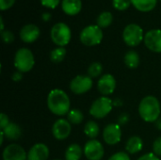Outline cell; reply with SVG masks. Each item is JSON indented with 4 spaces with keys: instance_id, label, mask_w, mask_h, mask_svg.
I'll return each instance as SVG.
<instances>
[{
    "instance_id": "obj_1",
    "label": "cell",
    "mask_w": 161,
    "mask_h": 160,
    "mask_svg": "<svg viewBox=\"0 0 161 160\" xmlns=\"http://www.w3.org/2000/svg\"><path fill=\"white\" fill-rule=\"evenodd\" d=\"M70 99L68 94L60 90H52L47 96V107L49 110L57 116L67 115L70 111Z\"/></svg>"
},
{
    "instance_id": "obj_2",
    "label": "cell",
    "mask_w": 161,
    "mask_h": 160,
    "mask_svg": "<svg viewBox=\"0 0 161 160\" xmlns=\"http://www.w3.org/2000/svg\"><path fill=\"white\" fill-rule=\"evenodd\" d=\"M161 107L157 97L145 96L139 105V114L146 123H156L159 119Z\"/></svg>"
},
{
    "instance_id": "obj_3",
    "label": "cell",
    "mask_w": 161,
    "mask_h": 160,
    "mask_svg": "<svg viewBox=\"0 0 161 160\" xmlns=\"http://www.w3.org/2000/svg\"><path fill=\"white\" fill-rule=\"evenodd\" d=\"M35 58L28 48H20L14 56V66L18 72L27 73L32 70Z\"/></svg>"
},
{
    "instance_id": "obj_4",
    "label": "cell",
    "mask_w": 161,
    "mask_h": 160,
    "mask_svg": "<svg viewBox=\"0 0 161 160\" xmlns=\"http://www.w3.org/2000/svg\"><path fill=\"white\" fill-rule=\"evenodd\" d=\"M52 41L58 47H64L67 45L72 38V32L70 27L64 23L56 24L50 32Z\"/></svg>"
},
{
    "instance_id": "obj_5",
    "label": "cell",
    "mask_w": 161,
    "mask_h": 160,
    "mask_svg": "<svg viewBox=\"0 0 161 160\" xmlns=\"http://www.w3.org/2000/svg\"><path fill=\"white\" fill-rule=\"evenodd\" d=\"M80 41L86 46H94L103 40L102 28L97 25H91L83 28L80 33Z\"/></svg>"
},
{
    "instance_id": "obj_6",
    "label": "cell",
    "mask_w": 161,
    "mask_h": 160,
    "mask_svg": "<svg viewBox=\"0 0 161 160\" xmlns=\"http://www.w3.org/2000/svg\"><path fill=\"white\" fill-rule=\"evenodd\" d=\"M113 104L111 99L107 96L97 98L91 106L90 114L95 119H103L112 110Z\"/></svg>"
},
{
    "instance_id": "obj_7",
    "label": "cell",
    "mask_w": 161,
    "mask_h": 160,
    "mask_svg": "<svg viewBox=\"0 0 161 160\" xmlns=\"http://www.w3.org/2000/svg\"><path fill=\"white\" fill-rule=\"evenodd\" d=\"M123 39L126 45L130 47L138 46L142 41V40H144L143 30L139 25L130 24L125 27L123 32Z\"/></svg>"
},
{
    "instance_id": "obj_8",
    "label": "cell",
    "mask_w": 161,
    "mask_h": 160,
    "mask_svg": "<svg viewBox=\"0 0 161 160\" xmlns=\"http://www.w3.org/2000/svg\"><path fill=\"white\" fill-rule=\"evenodd\" d=\"M83 153L88 160H101L104 157L105 150L103 144L97 140H90L86 142Z\"/></svg>"
},
{
    "instance_id": "obj_9",
    "label": "cell",
    "mask_w": 161,
    "mask_h": 160,
    "mask_svg": "<svg viewBox=\"0 0 161 160\" xmlns=\"http://www.w3.org/2000/svg\"><path fill=\"white\" fill-rule=\"evenodd\" d=\"M92 87V79L89 75H77L70 83V90L75 94H83L88 92Z\"/></svg>"
},
{
    "instance_id": "obj_10",
    "label": "cell",
    "mask_w": 161,
    "mask_h": 160,
    "mask_svg": "<svg viewBox=\"0 0 161 160\" xmlns=\"http://www.w3.org/2000/svg\"><path fill=\"white\" fill-rule=\"evenodd\" d=\"M122 130L119 124H108L103 131V139L108 145H115L121 141Z\"/></svg>"
},
{
    "instance_id": "obj_11",
    "label": "cell",
    "mask_w": 161,
    "mask_h": 160,
    "mask_svg": "<svg viewBox=\"0 0 161 160\" xmlns=\"http://www.w3.org/2000/svg\"><path fill=\"white\" fill-rule=\"evenodd\" d=\"M71 130H72L71 123L66 119L57 120L52 126L53 136L58 141H63L67 139L71 134Z\"/></svg>"
},
{
    "instance_id": "obj_12",
    "label": "cell",
    "mask_w": 161,
    "mask_h": 160,
    "mask_svg": "<svg viewBox=\"0 0 161 160\" xmlns=\"http://www.w3.org/2000/svg\"><path fill=\"white\" fill-rule=\"evenodd\" d=\"M2 157L3 160H27V154L21 145L12 143L4 149Z\"/></svg>"
},
{
    "instance_id": "obj_13",
    "label": "cell",
    "mask_w": 161,
    "mask_h": 160,
    "mask_svg": "<svg viewBox=\"0 0 161 160\" xmlns=\"http://www.w3.org/2000/svg\"><path fill=\"white\" fill-rule=\"evenodd\" d=\"M97 89L104 96L112 94L116 89V80L114 76L110 74H106L100 76L97 83Z\"/></svg>"
},
{
    "instance_id": "obj_14",
    "label": "cell",
    "mask_w": 161,
    "mask_h": 160,
    "mask_svg": "<svg viewBox=\"0 0 161 160\" xmlns=\"http://www.w3.org/2000/svg\"><path fill=\"white\" fill-rule=\"evenodd\" d=\"M145 46L155 53H161V30L152 29L144 35Z\"/></svg>"
},
{
    "instance_id": "obj_15",
    "label": "cell",
    "mask_w": 161,
    "mask_h": 160,
    "mask_svg": "<svg viewBox=\"0 0 161 160\" xmlns=\"http://www.w3.org/2000/svg\"><path fill=\"white\" fill-rule=\"evenodd\" d=\"M40 36V28L33 24L25 25L20 30V39L25 43H32L38 40Z\"/></svg>"
},
{
    "instance_id": "obj_16",
    "label": "cell",
    "mask_w": 161,
    "mask_h": 160,
    "mask_svg": "<svg viewBox=\"0 0 161 160\" xmlns=\"http://www.w3.org/2000/svg\"><path fill=\"white\" fill-rule=\"evenodd\" d=\"M49 149L43 143L34 144L27 153V160H47Z\"/></svg>"
},
{
    "instance_id": "obj_17",
    "label": "cell",
    "mask_w": 161,
    "mask_h": 160,
    "mask_svg": "<svg viewBox=\"0 0 161 160\" xmlns=\"http://www.w3.org/2000/svg\"><path fill=\"white\" fill-rule=\"evenodd\" d=\"M61 8L64 13L74 16L80 12L82 8V2L81 0H62Z\"/></svg>"
},
{
    "instance_id": "obj_18",
    "label": "cell",
    "mask_w": 161,
    "mask_h": 160,
    "mask_svg": "<svg viewBox=\"0 0 161 160\" xmlns=\"http://www.w3.org/2000/svg\"><path fill=\"white\" fill-rule=\"evenodd\" d=\"M143 148V141L141 137L139 136H133L128 139L126 145H125V150L128 152V154H137L141 152Z\"/></svg>"
},
{
    "instance_id": "obj_19",
    "label": "cell",
    "mask_w": 161,
    "mask_h": 160,
    "mask_svg": "<svg viewBox=\"0 0 161 160\" xmlns=\"http://www.w3.org/2000/svg\"><path fill=\"white\" fill-rule=\"evenodd\" d=\"M1 131L9 141H16L22 136V128L15 123H9L8 125Z\"/></svg>"
},
{
    "instance_id": "obj_20",
    "label": "cell",
    "mask_w": 161,
    "mask_h": 160,
    "mask_svg": "<svg viewBox=\"0 0 161 160\" xmlns=\"http://www.w3.org/2000/svg\"><path fill=\"white\" fill-rule=\"evenodd\" d=\"M158 0H131V4L140 11L148 12L154 9L157 6Z\"/></svg>"
},
{
    "instance_id": "obj_21",
    "label": "cell",
    "mask_w": 161,
    "mask_h": 160,
    "mask_svg": "<svg viewBox=\"0 0 161 160\" xmlns=\"http://www.w3.org/2000/svg\"><path fill=\"white\" fill-rule=\"evenodd\" d=\"M83 154L81 146L77 143L71 144L65 152V160H80Z\"/></svg>"
},
{
    "instance_id": "obj_22",
    "label": "cell",
    "mask_w": 161,
    "mask_h": 160,
    "mask_svg": "<svg viewBox=\"0 0 161 160\" xmlns=\"http://www.w3.org/2000/svg\"><path fill=\"white\" fill-rule=\"evenodd\" d=\"M125 63L130 69H135L140 64V56L136 51L130 50L125 56Z\"/></svg>"
},
{
    "instance_id": "obj_23",
    "label": "cell",
    "mask_w": 161,
    "mask_h": 160,
    "mask_svg": "<svg viewBox=\"0 0 161 160\" xmlns=\"http://www.w3.org/2000/svg\"><path fill=\"white\" fill-rule=\"evenodd\" d=\"M112 22H113V15L109 11L101 12L96 19V24L101 28L108 27L112 24Z\"/></svg>"
},
{
    "instance_id": "obj_24",
    "label": "cell",
    "mask_w": 161,
    "mask_h": 160,
    "mask_svg": "<svg viewBox=\"0 0 161 160\" xmlns=\"http://www.w3.org/2000/svg\"><path fill=\"white\" fill-rule=\"evenodd\" d=\"M84 133L91 140H94L99 134V125L94 121H89L84 126Z\"/></svg>"
},
{
    "instance_id": "obj_25",
    "label": "cell",
    "mask_w": 161,
    "mask_h": 160,
    "mask_svg": "<svg viewBox=\"0 0 161 160\" xmlns=\"http://www.w3.org/2000/svg\"><path fill=\"white\" fill-rule=\"evenodd\" d=\"M66 53H67V51L64 47L55 48L50 53V59H51V61H53L55 63H59L65 58Z\"/></svg>"
},
{
    "instance_id": "obj_26",
    "label": "cell",
    "mask_w": 161,
    "mask_h": 160,
    "mask_svg": "<svg viewBox=\"0 0 161 160\" xmlns=\"http://www.w3.org/2000/svg\"><path fill=\"white\" fill-rule=\"evenodd\" d=\"M67 116H68V121L73 124H79L82 123V121L84 119L83 113L79 109L70 110L69 113L67 114Z\"/></svg>"
},
{
    "instance_id": "obj_27",
    "label": "cell",
    "mask_w": 161,
    "mask_h": 160,
    "mask_svg": "<svg viewBox=\"0 0 161 160\" xmlns=\"http://www.w3.org/2000/svg\"><path fill=\"white\" fill-rule=\"evenodd\" d=\"M103 72V66L100 62H93L88 68V75L92 78H96L101 75Z\"/></svg>"
},
{
    "instance_id": "obj_28",
    "label": "cell",
    "mask_w": 161,
    "mask_h": 160,
    "mask_svg": "<svg viewBox=\"0 0 161 160\" xmlns=\"http://www.w3.org/2000/svg\"><path fill=\"white\" fill-rule=\"evenodd\" d=\"M112 5L117 10H126L131 4V0H112Z\"/></svg>"
},
{
    "instance_id": "obj_29",
    "label": "cell",
    "mask_w": 161,
    "mask_h": 160,
    "mask_svg": "<svg viewBox=\"0 0 161 160\" xmlns=\"http://www.w3.org/2000/svg\"><path fill=\"white\" fill-rule=\"evenodd\" d=\"M1 38L5 43H11L14 41V35L9 30L1 31Z\"/></svg>"
},
{
    "instance_id": "obj_30",
    "label": "cell",
    "mask_w": 161,
    "mask_h": 160,
    "mask_svg": "<svg viewBox=\"0 0 161 160\" xmlns=\"http://www.w3.org/2000/svg\"><path fill=\"white\" fill-rule=\"evenodd\" d=\"M60 0H41V3L43 7L48 8H56L59 5Z\"/></svg>"
},
{
    "instance_id": "obj_31",
    "label": "cell",
    "mask_w": 161,
    "mask_h": 160,
    "mask_svg": "<svg viewBox=\"0 0 161 160\" xmlns=\"http://www.w3.org/2000/svg\"><path fill=\"white\" fill-rule=\"evenodd\" d=\"M108 160H130V157L125 152H118L112 155Z\"/></svg>"
},
{
    "instance_id": "obj_32",
    "label": "cell",
    "mask_w": 161,
    "mask_h": 160,
    "mask_svg": "<svg viewBox=\"0 0 161 160\" xmlns=\"http://www.w3.org/2000/svg\"><path fill=\"white\" fill-rule=\"evenodd\" d=\"M153 153L158 157L161 156V137L158 138L153 143Z\"/></svg>"
},
{
    "instance_id": "obj_33",
    "label": "cell",
    "mask_w": 161,
    "mask_h": 160,
    "mask_svg": "<svg viewBox=\"0 0 161 160\" xmlns=\"http://www.w3.org/2000/svg\"><path fill=\"white\" fill-rule=\"evenodd\" d=\"M16 0H0V8L1 10H6L11 8Z\"/></svg>"
},
{
    "instance_id": "obj_34",
    "label": "cell",
    "mask_w": 161,
    "mask_h": 160,
    "mask_svg": "<svg viewBox=\"0 0 161 160\" xmlns=\"http://www.w3.org/2000/svg\"><path fill=\"white\" fill-rule=\"evenodd\" d=\"M8 124H9L8 117L5 113H1V115H0V127H1V130L6 128L8 125Z\"/></svg>"
},
{
    "instance_id": "obj_35",
    "label": "cell",
    "mask_w": 161,
    "mask_h": 160,
    "mask_svg": "<svg viewBox=\"0 0 161 160\" xmlns=\"http://www.w3.org/2000/svg\"><path fill=\"white\" fill-rule=\"evenodd\" d=\"M137 160H160L158 158V157L157 155H155L154 153H148L145 154L143 156H142L141 157H139Z\"/></svg>"
},
{
    "instance_id": "obj_36",
    "label": "cell",
    "mask_w": 161,
    "mask_h": 160,
    "mask_svg": "<svg viewBox=\"0 0 161 160\" xmlns=\"http://www.w3.org/2000/svg\"><path fill=\"white\" fill-rule=\"evenodd\" d=\"M22 74H23V73L18 72V71H17L16 73H14V74H12V80H14V81H20V80L23 78Z\"/></svg>"
},
{
    "instance_id": "obj_37",
    "label": "cell",
    "mask_w": 161,
    "mask_h": 160,
    "mask_svg": "<svg viewBox=\"0 0 161 160\" xmlns=\"http://www.w3.org/2000/svg\"><path fill=\"white\" fill-rule=\"evenodd\" d=\"M42 20L43 21H49L50 19H51V14L50 13H47V12H45V13H43L42 15Z\"/></svg>"
},
{
    "instance_id": "obj_38",
    "label": "cell",
    "mask_w": 161,
    "mask_h": 160,
    "mask_svg": "<svg viewBox=\"0 0 161 160\" xmlns=\"http://www.w3.org/2000/svg\"><path fill=\"white\" fill-rule=\"evenodd\" d=\"M156 127L158 128V129H159V130H161V118H159L156 123Z\"/></svg>"
},
{
    "instance_id": "obj_39",
    "label": "cell",
    "mask_w": 161,
    "mask_h": 160,
    "mask_svg": "<svg viewBox=\"0 0 161 160\" xmlns=\"http://www.w3.org/2000/svg\"><path fill=\"white\" fill-rule=\"evenodd\" d=\"M0 22H1V31H4V22H3V18L0 17Z\"/></svg>"
},
{
    "instance_id": "obj_40",
    "label": "cell",
    "mask_w": 161,
    "mask_h": 160,
    "mask_svg": "<svg viewBox=\"0 0 161 160\" xmlns=\"http://www.w3.org/2000/svg\"><path fill=\"white\" fill-rule=\"evenodd\" d=\"M55 160H59V159H55Z\"/></svg>"
},
{
    "instance_id": "obj_41",
    "label": "cell",
    "mask_w": 161,
    "mask_h": 160,
    "mask_svg": "<svg viewBox=\"0 0 161 160\" xmlns=\"http://www.w3.org/2000/svg\"><path fill=\"white\" fill-rule=\"evenodd\" d=\"M160 1H161V0H160Z\"/></svg>"
}]
</instances>
